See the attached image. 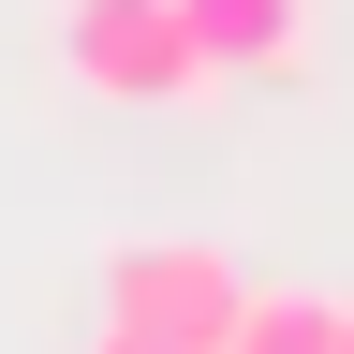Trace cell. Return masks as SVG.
Instances as JSON below:
<instances>
[{"instance_id":"1","label":"cell","mask_w":354,"mask_h":354,"mask_svg":"<svg viewBox=\"0 0 354 354\" xmlns=\"http://www.w3.org/2000/svg\"><path fill=\"white\" fill-rule=\"evenodd\" d=\"M236 310H251V281H236L207 236H133V251L104 266V325L162 339V354H221V339H236Z\"/></svg>"},{"instance_id":"2","label":"cell","mask_w":354,"mask_h":354,"mask_svg":"<svg viewBox=\"0 0 354 354\" xmlns=\"http://www.w3.org/2000/svg\"><path fill=\"white\" fill-rule=\"evenodd\" d=\"M59 59L104 104H192L207 88V44H192L177 0H59Z\"/></svg>"},{"instance_id":"3","label":"cell","mask_w":354,"mask_h":354,"mask_svg":"<svg viewBox=\"0 0 354 354\" xmlns=\"http://www.w3.org/2000/svg\"><path fill=\"white\" fill-rule=\"evenodd\" d=\"M207 44V74H281L295 44H310V0H177Z\"/></svg>"},{"instance_id":"4","label":"cell","mask_w":354,"mask_h":354,"mask_svg":"<svg viewBox=\"0 0 354 354\" xmlns=\"http://www.w3.org/2000/svg\"><path fill=\"white\" fill-rule=\"evenodd\" d=\"M339 339H354V310H339V295H251L221 354H339Z\"/></svg>"},{"instance_id":"5","label":"cell","mask_w":354,"mask_h":354,"mask_svg":"<svg viewBox=\"0 0 354 354\" xmlns=\"http://www.w3.org/2000/svg\"><path fill=\"white\" fill-rule=\"evenodd\" d=\"M88 354H162V339H133V325H104V339H88Z\"/></svg>"},{"instance_id":"6","label":"cell","mask_w":354,"mask_h":354,"mask_svg":"<svg viewBox=\"0 0 354 354\" xmlns=\"http://www.w3.org/2000/svg\"><path fill=\"white\" fill-rule=\"evenodd\" d=\"M339 354H354V339H339Z\"/></svg>"}]
</instances>
